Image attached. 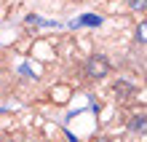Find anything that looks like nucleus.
<instances>
[{"label": "nucleus", "instance_id": "obj_1", "mask_svg": "<svg viewBox=\"0 0 147 142\" xmlns=\"http://www.w3.org/2000/svg\"><path fill=\"white\" fill-rule=\"evenodd\" d=\"M83 70H86V78H105L110 73V62L102 54H96V56H91L88 62H86Z\"/></svg>", "mask_w": 147, "mask_h": 142}, {"label": "nucleus", "instance_id": "obj_2", "mask_svg": "<svg viewBox=\"0 0 147 142\" xmlns=\"http://www.w3.org/2000/svg\"><path fill=\"white\" fill-rule=\"evenodd\" d=\"M131 129H134V131H139V134H144V115H134Z\"/></svg>", "mask_w": 147, "mask_h": 142}, {"label": "nucleus", "instance_id": "obj_3", "mask_svg": "<svg viewBox=\"0 0 147 142\" xmlns=\"http://www.w3.org/2000/svg\"><path fill=\"white\" fill-rule=\"evenodd\" d=\"M144 32H147V22H142L139 27H136V40H139V43H144V40H147V35H144Z\"/></svg>", "mask_w": 147, "mask_h": 142}, {"label": "nucleus", "instance_id": "obj_4", "mask_svg": "<svg viewBox=\"0 0 147 142\" xmlns=\"http://www.w3.org/2000/svg\"><path fill=\"white\" fill-rule=\"evenodd\" d=\"M78 24H96V27H99V24H102V19H99V16H83V19L78 22Z\"/></svg>", "mask_w": 147, "mask_h": 142}, {"label": "nucleus", "instance_id": "obj_5", "mask_svg": "<svg viewBox=\"0 0 147 142\" xmlns=\"http://www.w3.org/2000/svg\"><path fill=\"white\" fill-rule=\"evenodd\" d=\"M128 5H131L134 11H144V5H147V0H128Z\"/></svg>", "mask_w": 147, "mask_h": 142}]
</instances>
